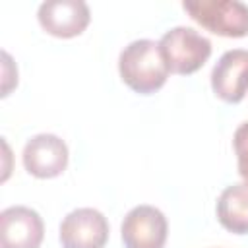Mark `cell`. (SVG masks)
Segmentation results:
<instances>
[{"label": "cell", "mask_w": 248, "mask_h": 248, "mask_svg": "<svg viewBox=\"0 0 248 248\" xmlns=\"http://www.w3.org/2000/svg\"><path fill=\"white\" fill-rule=\"evenodd\" d=\"M232 147L236 155V165H238V174L242 180L248 184V120L242 122L232 136Z\"/></svg>", "instance_id": "cell-11"}, {"label": "cell", "mask_w": 248, "mask_h": 248, "mask_svg": "<svg viewBox=\"0 0 248 248\" xmlns=\"http://www.w3.org/2000/svg\"><path fill=\"white\" fill-rule=\"evenodd\" d=\"M211 89L225 103H240L248 93V50L231 48L211 70Z\"/></svg>", "instance_id": "cell-9"}, {"label": "cell", "mask_w": 248, "mask_h": 248, "mask_svg": "<svg viewBox=\"0 0 248 248\" xmlns=\"http://www.w3.org/2000/svg\"><path fill=\"white\" fill-rule=\"evenodd\" d=\"M21 159L35 178H54L68 167V145L54 134H37L27 140Z\"/></svg>", "instance_id": "cell-7"}, {"label": "cell", "mask_w": 248, "mask_h": 248, "mask_svg": "<svg viewBox=\"0 0 248 248\" xmlns=\"http://www.w3.org/2000/svg\"><path fill=\"white\" fill-rule=\"evenodd\" d=\"M118 72L122 81L140 95L155 93L169 78V66L159 43L151 39H138L124 46L118 56Z\"/></svg>", "instance_id": "cell-1"}, {"label": "cell", "mask_w": 248, "mask_h": 248, "mask_svg": "<svg viewBox=\"0 0 248 248\" xmlns=\"http://www.w3.org/2000/svg\"><path fill=\"white\" fill-rule=\"evenodd\" d=\"M161 54L169 72L188 76L198 72L211 56V41L194 27L178 25L169 29L159 41Z\"/></svg>", "instance_id": "cell-2"}, {"label": "cell", "mask_w": 248, "mask_h": 248, "mask_svg": "<svg viewBox=\"0 0 248 248\" xmlns=\"http://www.w3.org/2000/svg\"><path fill=\"white\" fill-rule=\"evenodd\" d=\"M37 19L48 35L72 39L85 31L91 12L83 0H46L39 6Z\"/></svg>", "instance_id": "cell-6"}, {"label": "cell", "mask_w": 248, "mask_h": 248, "mask_svg": "<svg viewBox=\"0 0 248 248\" xmlns=\"http://www.w3.org/2000/svg\"><path fill=\"white\" fill-rule=\"evenodd\" d=\"M182 8L207 31L221 37L248 35V6L238 0H184Z\"/></svg>", "instance_id": "cell-3"}, {"label": "cell", "mask_w": 248, "mask_h": 248, "mask_svg": "<svg viewBox=\"0 0 248 248\" xmlns=\"http://www.w3.org/2000/svg\"><path fill=\"white\" fill-rule=\"evenodd\" d=\"M62 248H105L108 240V221L93 207L70 211L60 223Z\"/></svg>", "instance_id": "cell-5"}, {"label": "cell", "mask_w": 248, "mask_h": 248, "mask_svg": "<svg viewBox=\"0 0 248 248\" xmlns=\"http://www.w3.org/2000/svg\"><path fill=\"white\" fill-rule=\"evenodd\" d=\"M169 223L161 209L153 205L132 207L120 227L126 248H163L167 242Z\"/></svg>", "instance_id": "cell-4"}, {"label": "cell", "mask_w": 248, "mask_h": 248, "mask_svg": "<svg viewBox=\"0 0 248 248\" xmlns=\"http://www.w3.org/2000/svg\"><path fill=\"white\" fill-rule=\"evenodd\" d=\"M45 236L41 215L27 205H12L0 213L2 248H39Z\"/></svg>", "instance_id": "cell-8"}, {"label": "cell", "mask_w": 248, "mask_h": 248, "mask_svg": "<svg viewBox=\"0 0 248 248\" xmlns=\"http://www.w3.org/2000/svg\"><path fill=\"white\" fill-rule=\"evenodd\" d=\"M217 221L234 234L248 232V184L227 186L217 200Z\"/></svg>", "instance_id": "cell-10"}]
</instances>
